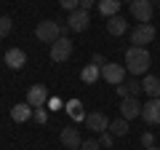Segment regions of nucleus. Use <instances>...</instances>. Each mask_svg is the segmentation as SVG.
Returning <instances> with one entry per match:
<instances>
[{
    "mask_svg": "<svg viewBox=\"0 0 160 150\" xmlns=\"http://www.w3.org/2000/svg\"><path fill=\"white\" fill-rule=\"evenodd\" d=\"M32 113H35V107H29L27 102H19V104H13V107H11V118H13L16 123L32 121Z\"/></svg>",
    "mask_w": 160,
    "mask_h": 150,
    "instance_id": "f8f14e48",
    "label": "nucleus"
},
{
    "mask_svg": "<svg viewBox=\"0 0 160 150\" xmlns=\"http://www.w3.org/2000/svg\"><path fill=\"white\" fill-rule=\"evenodd\" d=\"M142 115V102L136 97H126L120 99V118H126V121H133V118Z\"/></svg>",
    "mask_w": 160,
    "mask_h": 150,
    "instance_id": "0eeeda50",
    "label": "nucleus"
},
{
    "mask_svg": "<svg viewBox=\"0 0 160 150\" xmlns=\"http://www.w3.org/2000/svg\"><path fill=\"white\" fill-rule=\"evenodd\" d=\"M11 27H13V22L8 16H0V38H6L8 32H11Z\"/></svg>",
    "mask_w": 160,
    "mask_h": 150,
    "instance_id": "412c9836",
    "label": "nucleus"
},
{
    "mask_svg": "<svg viewBox=\"0 0 160 150\" xmlns=\"http://www.w3.org/2000/svg\"><path fill=\"white\" fill-rule=\"evenodd\" d=\"M126 86H128V91H131V97H139V91H144V88H142V83H139V81H133V78H131V81H126Z\"/></svg>",
    "mask_w": 160,
    "mask_h": 150,
    "instance_id": "5701e85b",
    "label": "nucleus"
},
{
    "mask_svg": "<svg viewBox=\"0 0 160 150\" xmlns=\"http://www.w3.org/2000/svg\"><path fill=\"white\" fill-rule=\"evenodd\" d=\"M149 62H152V56H149V51L147 48H139V46H131L126 51V70L131 75H144L149 70Z\"/></svg>",
    "mask_w": 160,
    "mask_h": 150,
    "instance_id": "f257e3e1",
    "label": "nucleus"
},
{
    "mask_svg": "<svg viewBox=\"0 0 160 150\" xmlns=\"http://www.w3.org/2000/svg\"><path fill=\"white\" fill-rule=\"evenodd\" d=\"M99 11H102L107 19L118 16L120 13V0H99Z\"/></svg>",
    "mask_w": 160,
    "mask_h": 150,
    "instance_id": "6ab92c4d",
    "label": "nucleus"
},
{
    "mask_svg": "<svg viewBox=\"0 0 160 150\" xmlns=\"http://www.w3.org/2000/svg\"><path fill=\"white\" fill-rule=\"evenodd\" d=\"M142 88H144V94L149 99H160V78L158 75H147L142 81Z\"/></svg>",
    "mask_w": 160,
    "mask_h": 150,
    "instance_id": "dca6fc26",
    "label": "nucleus"
},
{
    "mask_svg": "<svg viewBox=\"0 0 160 150\" xmlns=\"http://www.w3.org/2000/svg\"><path fill=\"white\" fill-rule=\"evenodd\" d=\"M99 78H102V67H96V64H86V67H83V72H80V81L88 83V86H91V83H96Z\"/></svg>",
    "mask_w": 160,
    "mask_h": 150,
    "instance_id": "f3484780",
    "label": "nucleus"
},
{
    "mask_svg": "<svg viewBox=\"0 0 160 150\" xmlns=\"http://www.w3.org/2000/svg\"><path fill=\"white\" fill-rule=\"evenodd\" d=\"M91 6H93V0H80V8L83 11H91Z\"/></svg>",
    "mask_w": 160,
    "mask_h": 150,
    "instance_id": "c756f323",
    "label": "nucleus"
},
{
    "mask_svg": "<svg viewBox=\"0 0 160 150\" xmlns=\"http://www.w3.org/2000/svg\"><path fill=\"white\" fill-rule=\"evenodd\" d=\"M149 3H160V0H149Z\"/></svg>",
    "mask_w": 160,
    "mask_h": 150,
    "instance_id": "2f4dec72",
    "label": "nucleus"
},
{
    "mask_svg": "<svg viewBox=\"0 0 160 150\" xmlns=\"http://www.w3.org/2000/svg\"><path fill=\"white\" fill-rule=\"evenodd\" d=\"M64 107H67V113H69L72 121H86V113H83V102H80V99H69Z\"/></svg>",
    "mask_w": 160,
    "mask_h": 150,
    "instance_id": "a211bd4d",
    "label": "nucleus"
},
{
    "mask_svg": "<svg viewBox=\"0 0 160 150\" xmlns=\"http://www.w3.org/2000/svg\"><path fill=\"white\" fill-rule=\"evenodd\" d=\"M142 145H144V147H152V145H155L152 131H144V134H142Z\"/></svg>",
    "mask_w": 160,
    "mask_h": 150,
    "instance_id": "bb28decb",
    "label": "nucleus"
},
{
    "mask_svg": "<svg viewBox=\"0 0 160 150\" xmlns=\"http://www.w3.org/2000/svg\"><path fill=\"white\" fill-rule=\"evenodd\" d=\"M6 64L11 70H22L24 64H27V54H24L22 48H8L6 51Z\"/></svg>",
    "mask_w": 160,
    "mask_h": 150,
    "instance_id": "4468645a",
    "label": "nucleus"
},
{
    "mask_svg": "<svg viewBox=\"0 0 160 150\" xmlns=\"http://www.w3.org/2000/svg\"><path fill=\"white\" fill-rule=\"evenodd\" d=\"M107 131L112 134V137H126V134H128V121H126V118H118V121L109 123Z\"/></svg>",
    "mask_w": 160,
    "mask_h": 150,
    "instance_id": "aec40b11",
    "label": "nucleus"
},
{
    "mask_svg": "<svg viewBox=\"0 0 160 150\" xmlns=\"http://www.w3.org/2000/svg\"><path fill=\"white\" fill-rule=\"evenodd\" d=\"M155 40V27L152 24H136V27L131 29V43L133 46H139V48H147L149 43Z\"/></svg>",
    "mask_w": 160,
    "mask_h": 150,
    "instance_id": "7ed1b4c3",
    "label": "nucleus"
},
{
    "mask_svg": "<svg viewBox=\"0 0 160 150\" xmlns=\"http://www.w3.org/2000/svg\"><path fill=\"white\" fill-rule=\"evenodd\" d=\"M69 56H72V43H69L67 35H62L59 40L51 43V59L53 62H67Z\"/></svg>",
    "mask_w": 160,
    "mask_h": 150,
    "instance_id": "39448f33",
    "label": "nucleus"
},
{
    "mask_svg": "<svg viewBox=\"0 0 160 150\" xmlns=\"http://www.w3.org/2000/svg\"><path fill=\"white\" fill-rule=\"evenodd\" d=\"M112 139H115L112 134H109V131H104V134H102V139H99V142H102V147H112Z\"/></svg>",
    "mask_w": 160,
    "mask_h": 150,
    "instance_id": "cd10ccee",
    "label": "nucleus"
},
{
    "mask_svg": "<svg viewBox=\"0 0 160 150\" xmlns=\"http://www.w3.org/2000/svg\"><path fill=\"white\" fill-rule=\"evenodd\" d=\"M86 126L91 129L93 134H104L109 129V118L104 115V113H91V115H86Z\"/></svg>",
    "mask_w": 160,
    "mask_h": 150,
    "instance_id": "9b49d317",
    "label": "nucleus"
},
{
    "mask_svg": "<svg viewBox=\"0 0 160 150\" xmlns=\"http://www.w3.org/2000/svg\"><path fill=\"white\" fill-rule=\"evenodd\" d=\"M126 64H118V62H107L102 67V78L109 83V86H120V83L126 81Z\"/></svg>",
    "mask_w": 160,
    "mask_h": 150,
    "instance_id": "20e7f679",
    "label": "nucleus"
},
{
    "mask_svg": "<svg viewBox=\"0 0 160 150\" xmlns=\"http://www.w3.org/2000/svg\"><path fill=\"white\" fill-rule=\"evenodd\" d=\"M59 6H62L64 11L72 13V11H78V8H80V0H59Z\"/></svg>",
    "mask_w": 160,
    "mask_h": 150,
    "instance_id": "4be33fe9",
    "label": "nucleus"
},
{
    "mask_svg": "<svg viewBox=\"0 0 160 150\" xmlns=\"http://www.w3.org/2000/svg\"><path fill=\"white\" fill-rule=\"evenodd\" d=\"M32 121H35V123H46V121H48L46 110H43V107H35V113H32Z\"/></svg>",
    "mask_w": 160,
    "mask_h": 150,
    "instance_id": "b1692460",
    "label": "nucleus"
},
{
    "mask_svg": "<svg viewBox=\"0 0 160 150\" xmlns=\"http://www.w3.org/2000/svg\"><path fill=\"white\" fill-rule=\"evenodd\" d=\"M80 150H102V142L99 139H86V142L80 145Z\"/></svg>",
    "mask_w": 160,
    "mask_h": 150,
    "instance_id": "393cba45",
    "label": "nucleus"
},
{
    "mask_svg": "<svg viewBox=\"0 0 160 150\" xmlns=\"http://www.w3.org/2000/svg\"><path fill=\"white\" fill-rule=\"evenodd\" d=\"M91 64H96V67H104V64H107V56H104V54H93V56H91Z\"/></svg>",
    "mask_w": 160,
    "mask_h": 150,
    "instance_id": "a878e982",
    "label": "nucleus"
},
{
    "mask_svg": "<svg viewBox=\"0 0 160 150\" xmlns=\"http://www.w3.org/2000/svg\"><path fill=\"white\" fill-rule=\"evenodd\" d=\"M144 150H160V147H155V145H152V147H144Z\"/></svg>",
    "mask_w": 160,
    "mask_h": 150,
    "instance_id": "7c9ffc66",
    "label": "nucleus"
},
{
    "mask_svg": "<svg viewBox=\"0 0 160 150\" xmlns=\"http://www.w3.org/2000/svg\"><path fill=\"white\" fill-rule=\"evenodd\" d=\"M107 32L112 35V38H120V35H126V32H128V22L118 13V16H112V19L107 22Z\"/></svg>",
    "mask_w": 160,
    "mask_h": 150,
    "instance_id": "2eb2a0df",
    "label": "nucleus"
},
{
    "mask_svg": "<svg viewBox=\"0 0 160 150\" xmlns=\"http://www.w3.org/2000/svg\"><path fill=\"white\" fill-rule=\"evenodd\" d=\"M59 139H62V145H64V147H69V150H75V147H80V145H83V139H80L78 129H72V126L62 129V134H59Z\"/></svg>",
    "mask_w": 160,
    "mask_h": 150,
    "instance_id": "ddd939ff",
    "label": "nucleus"
},
{
    "mask_svg": "<svg viewBox=\"0 0 160 150\" xmlns=\"http://www.w3.org/2000/svg\"><path fill=\"white\" fill-rule=\"evenodd\" d=\"M120 3H123V0H120ZM128 3H133V0H128Z\"/></svg>",
    "mask_w": 160,
    "mask_h": 150,
    "instance_id": "473e14b6",
    "label": "nucleus"
},
{
    "mask_svg": "<svg viewBox=\"0 0 160 150\" xmlns=\"http://www.w3.org/2000/svg\"><path fill=\"white\" fill-rule=\"evenodd\" d=\"M69 27L67 24H59L56 19H43V22H38V27H35V38H38L40 43H53L59 40L62 35H67Z\"/></svg>",
    "mask_w": 160,
    "mask_h": 150,
    "instance_id": "f03ea898",
    "label": "nucleus"
},
{
    "mask_svg": "<svg viewBox=\"0 0 160 150\" xmlns=\"http://www.w3.org/2000/svg\"><path fill=\"white\" fill-rule=\"evenodd\" d=\"M142 118L149 126H158L160 123V99H147L142 104Z\"/></svg>",
    "mask_w": 160,
    "mask_h": 150,
    "instance_id": "1a4fd4ad",
    "label": "nucleus"
},
{
    "mask_svg": "<svg viewBox=\"0 0 160 150\" xmlns=\"http://www.w3.org/2000/svg\"><path fill=\"white\" fill-rule=\"evenodd\" d=\"M88 24H91V11H83V8H78V11L69 13V22L67 27L72 29V32H86Z\"/></svg>",
    "mask_w": 160,
    "mask_h": 150,
    "instance_id": "423d86ee",
    "label": "nucleus"
},
{
    "mask_svg": "<svg viewBox=\"0 0 160 150\" xmlns=\"http://www.w3.org/2000/svg\"><path fill=\"white\" fill-rule=\"evenodd\" d=\"M118 94H120V99H126V97H131V91H128V86H126V81L118 86Z\"/></svg>",
    "mask_w": 160,
    "mask_h": 150,
    "instance_id": "c85d7f7f",
    "label": "nucleus"
},
{
    "mask_svg": "<svg viewBox=\"0 0 160 150\" xmlns=\"http://www.w3.org/2000/svg\"><path fill=\"white\" fill-rule=\"evenodd\" d=\"M46 102H48V88L46 86H40V83L29 86V91H27V104L29 107H43Z\"/></svg>",
    "mask_w": 160,
    "mask_h": 150,
    "instance_id": "9d476101",
    "label": "nucleus"
},
{
    "mask_svg": "<svg viewBox=\"0 0 160 150\" xmlns=\"http://www.w3.org/2000/svg\"><path fill=\"white\" fill-rule=\"evenodd\" d=\"M75 150H78V147H75Z\"/></svg>",
    "mask_w": 160,
    "mask_h": 150,
    "instance_id": "72a5a7b5",
    "label": "nucleus"
},
{
    "mask_svg": "<svg viewBox=\"0 0 160 150\" xmlns=\"http://www.w3.org/2000/svg\"><path fill=\"white\" fill-rule=\"evenodd\" d=\"M152 3L149 0H133L131 3V13H133V19H136L139 24H147L149 19H152Z\"/></svg>",
    "mask_w": 160,
    "mask_h": 150,
    "instance_id": "6e6552de",
    "label": "nucleus"
}]
</instances>
